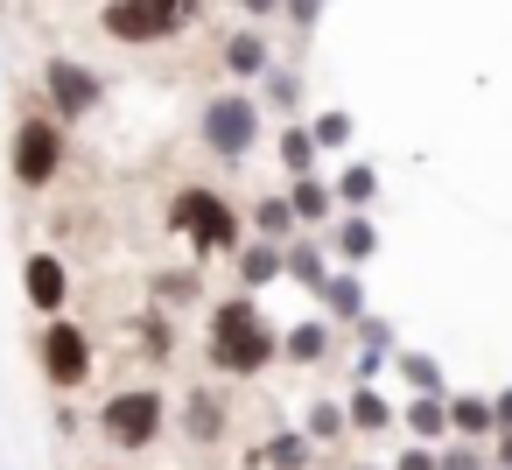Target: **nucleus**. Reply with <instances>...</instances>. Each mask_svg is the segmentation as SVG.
I'll return each instance as SVG.
<instances>
[{"label": "nucleus", "mask_w": 512, "mask_h": 470, "mask_svg": "<svg viewBox=\"0 0 512 470\" xmlns=\"http://www.w3.org/2000/svg\"><path fill=\"white\" fill-rule=\"evenodd\" d=\"M351 337H358V351H400V330H393L386 316H372V309L351 323Z\"/></svg>", "instance_id": "nucleus-30"}, {"label": "nucleus", "mask_w": 512, "mask_h": 470, "mask_svg": "<svg viewBox=\"0 0 512 470\" xmlns=\"http://www.w3.org/2000/svg\"><path fill=\"white\" fill-rule=\"evenodd\" d=\"M64 162H71V127L57 113H22L15 134H8V176H15V190L43 197L64 176Z\"/></svg>", "instance_id": "nucleus-4"}, {"label": "nucleus", "mask_w": 512, "mask_h": 470, "mask_svg": "<svg viewBox=\"0 0 512 470\" xmlns=\"http://www.w3.org/2000/svg\"><path fill=\"white\" fill-rule=\"evenodd\" d=\"M337 267H330V246H316V239H288V281L295 288H309V295H323V281H330Z\"/></svg>", "instance_id": "nucleus-20"}, {"label": "nucleus", "mask_w": 512, "mask_h": 470, "mask_svg": "<svg viewBox=\"0 0 512 470\" xmlns=\"http://www.w3.org/2000/svg\"><path fill=\"white\" fill-rule=\"evenodd\" d=\"M288 204H295V225L316 232V225H337V190L323 176H295L288 183Z\"/></svg>", "instance_id": "nucleus-16"}, {"label": "nucleus", "mask_w": 512, "mask_h": 470, "mask_svg": "<svg viewBox=\"0 0 512 470\" xmlns=\"http://www.w3.org/2000/svg\"><path fill=\"white\" fill-rule=\"evenodd\" d=\"M253 232L274 239V246H288V239L302 232V225H295V204H288V197H260V204H253Z\"/></svg>", "instance_id": "nucleus-28"}, {"label": "nucleus", "mask_w": 512, "mask_h": 470, "mask_svg": "<svg viewBox=\"0 0 512 470\" xmlns=\"http://www.w3.org/2000/svg\"><path fill=\"white\" fill-rule=\"evenodd\" d=\"M316 302H323L330 323H358V316H365V281H358V267H337V274L323 281Z\"/></svg>", "instance_id": "nucleus-22"}, {"label": "nucleus", "mask_w": 512, "mask_h": 470, "mask_svg": "<svg viewBox=\"0 0 512 470\" xmlns=\"http://www.w3.org/2000/svg\"><path fill=\"white\" fill-rule=\"evenodd\" d=\"M393 470H435V449H428V442H400Z\"/></svg>", "instance_id": "nucleus-34"}, {"label": "nucleus", "mask_w": 512, "mask_h": 470, "mask_svg": "<svg viewBox=\"0 0 512 470\" xmlns=\"http://www.w3.org/2000/svg\"><path fill=\"white\" fill-rule=\"evenodd\" d=\"M309 463H316V442L302 428H267L253 449V470H309Z\"/></svg>", "instance_id": "nucleus-15"}, {"label": "nucleus", "mask_w": 512, "mask_h": 470, "mask_svg": "<svg viewBox=\"0 0 512 470\" xmlns=\"http://www.w3.org/2000/svg\"><path fill=\"white\" fill-rule=\"evenodd\" d=\"M148 295H155V309H197L204 302V274L197 267H155Z\"/></svg>", "instance_id": "nucleus-21"}, {"label": "nucleus", "mask_w": 512, "mask_h": 470, "mask_svg": "<svg viewBox=\"0 0 512 470\" xmlns=\"http://www.w3.org/2000/svg\"><path fill=\"white\" fill-rule=\"evenodd\" d=\"M400 428H407V442H428V449H442V442H449V393H407V407H400Z\"/></svg>", "instance_id": "nucleus-13"}, {"label": "nucleus", "mask_w": 512, "mask_h": 470, "mask_svg": "<svg viewBox=\"0 0 512 470\" xmlns=\"http://www.w3.org/2000/svg\"><path fill=\"white\" fill-rule=\"evenodd\" d=\"M232 267H239V295H260V288L288 281V246H274V239H246V246L232 253Z\"/></svg>", "instance_id": "nucleus-11"}, {"label": "nucleus", "mask_w": 512, "mask_h": 470, "mask_svg": "<svg viewBox=\"0 0 512 470\" xmlns=\"http://www.w3.org/2000/svg\"><path fill=\"white\" fill-rule=\"evenodd\" d=\"M484 449H491V463H498V470H512V428H498Z\"/></svg>", "instance_id": "nucleus-36"}, {"label": "nucleus", "mask_w": 512, "mask_h": 470, "mask_svg": "<svg viewBox=\"0 0 512 470\" xmlns=\"http://www.w3.org/2000/svg\"><path fill=\"white\" fill-rule=\"evenodd\" d=\"M393 372L407 379V393H449V379H442V358H435V351L400 344V351H393Z\"/></svg>", "instance_id": "nucleus-23"}, {"label": "nucleus", "mask_w": 512, "mask_h": 470, "mask_svg": "<svg viewBox=\"0 0 512 470\" xmlns=\"http://www.w3.org/2000/svg\"><path fill=\"white\" fill-rule=\"evenodd\" d=\"M176 435H183L190 449H218V442L232 435V400H225L218 386H190V393L176 400Z\"/></svg>", "instance_id": "nucleus-9"}, {"label": "nucleus", "mask_w": 512, "mask_h": 470, "mask_svg": "<svg viewBox=\"0 0 512 470\" xmlns=\"http://www.w3.org/2000/svg\"><path fill=\"white\" fill-rule=\"evenodd\" d=\"M379 372H393V351H358L351 358V386H379Z\"/></svg>", "instance_id": "nucleus-33"}, {"label": "nucleus", "mask_w": 512, "mask_h": 470, "mask_svg": "<svg viewBox=\"0 0 512 470\" xmlns=\"http://www.w3.org/2000/svg\"><path fill=\"white\" fill-rule=\"evenodd\" d=\"M99 99H106V78H99L92 64H78V57H43V106H50L64 127L92 120Z\"/></svg>", "instance_id": "nucleus-8"}, {"label": "nucleus", "mask_w": 512, "mask_h": 470, "mask_svg": "<svg viewBox=\"0 0 512 470\" xmlns=\"http://www.w3.org/2000/svg\"><path fill=\"white\" fill-rule=\"evenodd\" d=\"M435 470H491V449H484V442H456V435H449V442L435 449Z\"/></svg>", "instance_id": "nucleus-29"}, {"label": "nucleus", "mask_w": 512, "mask_h": 470, "mask_svg": "<svg viewBox=\"0 0 512 470\" xmlns=\"http://www.w3.org/2000/svg\"><path fill=\"white\" fill-rule=\"evenodd\" d=\"M330 190H337V211H372V197H379V169H372V162H344V176H337Z\"/></svg>", "instance_id": "nucleus-27"}, {"label": "nucleus", "mask_w": 512, "mask_h": 470, "mask_svg": "<svg viewBox=\"0 0 512 470\" xmlns=\"http://www.w3.org/2000/svg\"><path fill=\"white\" fill-rule=\"evenodd\" d=\"M99 29L120 43V50H155V43H176L190 22L176 8H162V0H106L99 8Z\"/></svg>", "instance_id": "nucleus-7"}, {"label": "nucleus", "mask_w": 512, "mask_h": 470, "mask_svg": "<svg viewBox=\"0 0 512 470\" xmlns=\"http://www.w3.org/2000/svg\"><path fill=\"white\" fill-rule=\"evenodd\" d=\"M197 134H204V148H211L218 162H246V155L260 148V99H246V92H218V99L204 106Z\"/></svg>", "instance_id": "nucleus-6"}, {"label": "nucleus", "mask_w": 512, "mask_h": 470, "mask_svg": "<svg viewBox=\"0 0 512 470\" xmlns=\"http://www.w3.org/2000/svg\"><path fill=\"white\" fill-rule=\"evenodd\" d=\"M225 71H232L239 85L267 78V71H274V64H267V36H260V29H232V36H225Z\"/></svg>", "instance_id": "nucleus-19"}, {"label": "nucleus", "mask_w": 512, "mask_h": 470, "mask_svg": "<svg viewBox=\"0 0 512 470\" xmlns=\"http://www.w3.org/2000/svg\"><path fill=\"white\" fill-rule=\"evenodd\" d=\"M267 106H274V113H295V106H302V78H295V71H267Z\"/></svg>", "instance_id": "nucleus-32"}, {"label": "nucleus", "mask_w": 512, "mask_h": 470, "mask_svg": "<svg viewBox=\"0 0 512 470\" xmlns=\"http://www.w3.org/2000/svg\"><path fill=\"white\" fill-rule=\"evenodd\" d=\"M134 337H141V358H148V365H169V358H176V323H169V309H141V316H134Z\"/></svg>", "instance_id": "nucleus-25"}, {"label": "nucleus", "mask_w": 512, "mask_h": 470, "mask_svg": "<svg viewBox=\"0 0 512 470\" xmlns=\"http://www.w3.org/2000/svg\"><path fill=\"white\" fill-rule=\"evenodd\" d=\"M204 365L218 379H260L267 365H281V330L253 295H218L204 309Z\"/></svg>", "instance_id": "nucleus-1"}, {"label": "nucleus", "mask_w": 512, "mask_h": 470, "mask_svg": "<svg viewBox=\"0 0 512 470\" xmlns=\"http://www.w3.org/2000/svg\"><path fill=\"white\" fill-rule=\"evenodd\" d=\"M491 414H498V428H512V386H498V393H491Z\"/></svg>", "instance_id": "nucleus-38"}, {"label": "nucleus", "mask_w": 512, "mask_h": 470, "mask_svg": "<svg viewBox=\"0 0 512 470\" xmlns=\"http://www.w3.org/2000/svg\"><path fill=\"white\" fill-rule=\"evenodd\" d=\"M92 428H99V442H106V449L141 456V449H155V442L176 428V407H169V393H162V386L134 379V386H113V393L99 400Z\"/></svg>", "instance_id": "nucleus-3"}, {"label": "nucleus", "mask_w": 512, "mask_h": 470, "mask_svg": "<svg viewBox=\"0 0 512 470\" xmlns=\"http://www.w3.org/2000/svg\"><path fill=\"white\" fill-rule=\"evenodd\" d=\"M344 414H351V435H386V428H400V407H393L379 386H351V393H344Z\"/></svg>", "instance_id": "nucleus-17"}, {"label": "nucleus", "mask_w": 512, "mask_h": 470, "mask_svg": "<svg viewBox=\"0 0 512 470\" xmlns=\"http://www.w3.org/2000/svg\"><path fill=\"white\" fill-rule=\"evenodd\" d=\"M491 470H498V463H491Z\"/></svg>", "instance_id": "nucleus-42"}, {"label": "nucleus", "mask_w": 512, "mask_h": 470, "mask_svg": "<svg viewBox=\"0 0 512 470\" xmlns=\"http://www.w3.org/2000/svg\"><path fill=\"white\" fill-rule=\"evenodd\" d=\"M36 372H43V386H50L57 400L85 393L92 372H99V344H92V330H85L78 316H43V323H36Z\"/></svg>", "instance_id": "nucleus-5"}, {"label": "nucleus", "mask_w": 512, "mask_h": 470, "mask_svg": "<svg viewBox=\"0 0 512 470\" xmlns=\"http://www.w3.org/2000/svg\"><path fill=\"white\" fill-rule=\"evenodd\" d=\"M246 8V22H267V15H281V0H239Z\"/></svg>", "instance_id": "nucleus-39"}, {"label": "nucleus", "mask_w": 512, "mask_h": 470, "mask_svg": "<svg viewBox=\"0 0 512 470\" xmlns=\"http://www.w3.org/2000/svg\"><path fill=\"white\" fill-rule=\"evenodd\" d=\"M309 134H316V148H351V113H344V106H330V113H316V120H309Z\"/></svg>", "instance_id": "nucleus-31"}, {"label": "nucleus", "mask_w": 512, "mask_h": 470, "mask_svg": "<svg viewBox=\"0 0 512 470\" xmlns=\"http://www.w3.org/2000/svg\"><path fill=\"white\" fill-rule=\"evenodd\" d=\"M169 232L190 246V260H232V253L246 246V218H239V204H232L225 190H211V183H183V190H169Z\"/></svg>", "instance_id": "nucleus-2"}, {"label": "nucleus", "mask_w": 512, "mask_h": 470, "mask_svg": "<svg viewBox=\"0 0 512 470\" xmlns=\"http://www.w3.org/2000/svg\"><path fill=\"white\" fill-rule=\"evenodd\" d=\"M351 470H393V463H351Z\"/></svg>", "instance_id": "nucleus-41"}, {"label": "nucleus", "mask_w": 512, "mask_h": 470, "mask_svg": "<svg viewBox=\"0 0 512 470\" xmlns=\"http://www.w3.org/2000/svg\"><path fill=\"white\" fill-rule=\"evenodd\" d=\"M302 435H309L316 449L344 442V435H351V414H344V400H309V407H302Z\"/></svg>", "instance_id": "nucleus-26"}, {"label": "nucleus", "mask_w": 512, "mask_h": 470, "mask_svg": "<svg viewBox=\"0 0 512 470\" xmlns=\"http://www.w3.org/2000/svg\"><path fill=\"white\" fill-rule=\"evenodd\" d=\"M22 295H29V309L36 316H71V267H64V253H22Z\"/></svg>", "instance_id": "nucleus-10"}, {"label": "nucleus", "mask_w": 512, "mask_h": 470, "mask_svg": "<svg viewBox=\"0 0 512 470\" xmlns=\"http://www.w3.org/2000/svg\"><path fill=\"white\" fill-rule=\"evenodd\" d=\"M162 8H176L183 22H197V15H204V0H162Z\"/></svg>", "instance_id": "nucleus-40"}, {"label": "nucleus", "mask_w": 512, "mask_h": 470, "mask_svg": "<svg viewBox=\"0 0 512 470\" xmlns=\"http://www.w3.org/2000/svg\"><path fill=\"white\" fill-rule=\"evenodd\" d=\"M281 15H288L295 29H316V15H323V0H281Z\"/></svg>", "instance_id": "nucleus-35"}, {"label": "nucleus", "mask_w": 512, "mask_h": 470, "mask_svg": "<svg viewBox=\"0 0 512 470\" xmlns=\"http://www.w3.org/2000/svg\"><path fill=\"white\" fill-rule=\"evenodd\" d=\"M274 155H281V169H288V183H295V176H316V155H323V148H316V134H309V127H295V120H288V127L274 134Z\"/></svg>", "instance_id": "nucleus-24"}, {"label": "nucleus", "mask_w": 512, "mask_h": 470, "mask_svg": "<svg viewBox=\"0 0 512 470\" xmlns=\"http://www.w3.org/2000/svg\"><path fill=\"white\" fill-rule=\"evenodd\" d=\"M330 351H337V330H330V316H302V323H288L281 330V365H330Z\"/></svg>", "instance_id": "nucleus-12"}, {"label": "nucleus", "mask_w": 512, "mask_h": 470, "mask_svg": "<svg viewBox=\"0 0 512 470\" xmlns=\"http://www.w3.org/2000/svg\"><path fill=\"white\" fill-rule=\"evenodd\" d=\"M372 253H379V225H372L365 211H344V218L330 225V260H337V267H365Z\"/></svg>", "instance_id": "nucleus-14"}, {"label": "nucleus", "mask_w": 512, "mask_h": 470, "mask_svg": "<svg viewBox=\"0 0 512 470\" xmlns=\"http://www.w3.org/2000/svg\"><path fill=\"white\" fill-rule=\"evenodd\" d=\"M449 435H456V442H491V435H498L491 393H449Z\"/></svg>", "instance_id": "nucleus-18"}, {"label": "nucleus", "mask_w": 512, "mask_h": 470, "mask_svg": "<svg viewBox=\"0 0 512 470\" xmlns=\"http://www.w3.org/2000/svg\"><path fill=\"white\" fill-rule=\"evenodd\" d=\"M78 428H85V414H78V407L64 400V407H57V435H78Z\"/></svg>", "instance_id": "nucleus-37"}]
</instances>
